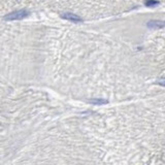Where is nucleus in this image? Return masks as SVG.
Instances as JSON below:
<instances>
[{
    "mask_svg": "<svg viewBox=\"0 0 165 165\" xmlns=\"http://www.w3.org/2000/svg\"><path fill=\"white\" fill-rule=\"evenodd\" d=\"M158 3H159V2L157 1V0H146V2H144V4H146V6H148V7H153V6H156Z\"/></svg>",
    "mask_w": 165,
    "mask_h": 165,
    "instance_id": "20e7f679",
    "label": "nucleus"
},
{
    "mask_svg": "<svg viewBox=\"0 0 165 165\" xmlns=\"http://www.w3.org/2000/svg\"><path fill=\"white\" fill-rule=\"evenodd\" d=\"M91 102L95 103V104H104V103H106V101L102 100V99H96V100H92Z\"/></svg>",
    "mask_w": 165,
    "mask_h": 165,
    "instance_id": "39448f33",
    "label": "nucleus"
},
{
    "mask_svg": "<svg viewBox=\"0 0 165 165\" xmlns=\"http://www.w3.org/2000/svg\"><path fill=\"white\" fill-rule=\"evenodd\" d=\"M28 12L27 11H25V9H23V11H18V12H12V14L7 15L5 17L6 20H20L22 19V18L28 16Z\"/></svg>",
    "mask_w": 165,
    "mask_h": 165,
    "instance_id": "f257e3e1",
    "label": "nucleus"
},
{
    "mask_svg": "<svg viewBox=\"0 0 165 165\" xmlns=\"http://www.w3.org/2000/svg\"><path fill=\"white\" fill-rule=\"evenodd\" d=\"M63 18L68 19V20H71V21H74V22H80L81 21L80 17L75 16V15H73V14H64V15H63Z\"/></svg>",
    "mask_w": 165,
    "mask_h": 165,
    "instance_id": "7ed1b4c3",
    "label": "nucleus"
},
{
    "mask_svg": "<svg viewBox=\"0 0 165 165\" xmlns=\"http://www.w3.org/2000/svg\"><path fill=\"white\" fill-rule=\"evenodd\" d=\"M159 85H161V86H165V78H162V80H160L159 82H158Z\"/></svg>",
    "mask_w": 165,
    "mask_h": 165,
    "instance_id": "423d86ee",
    "label": "nucleus"
},
{
    "mask_svg": "<svg viewBox=\"0 0 165 165\" xmlns=\"http://www.w3.org/2000/svg\"><path fill=\"white\" fill-rule=\"evenodd\" d=\"M148 27L152 28V29H160V28L165 27V22L164 21H156V20H153V21H150L148 23Z\"/></svg>",
    "mask_w": 165,
    "mask_h": 165,
    "instance_id": "f03ea898",
    "label": "nucleus"
}]
</instances>
